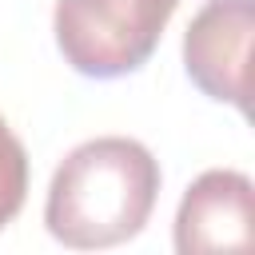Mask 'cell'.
Listing matches in <instances>:
<instances>
[{
    "label": "cell",
    "instance_id": "obj_1",
    "mask_svg": "<svg viewBox=\"0 0 255 255\" xmlns=\"http://www.w3.org/2000/svg\"><path fill=\"white\" fill-rule=\"evenodd\" d=\"M159 195V159L128 135H100L72 147L44 199L52 239L76 251L116 247L143 231Z\"/></svg>",
    "mask_w": 255,
    "mask_h": 255
},
{
    "label": "cell",
    "instance_id": "obj_2",
    "mask_svg": "<svg viewBox=\"0 0 255 255\" xmlns=\"http://www.w3.org/2000/svg\"><path fill=\"white\" fill-rule=\"evenodd\" d=\"M179 0H56L52 32L64 64L88 80L139 72Z\"/></svg>",
    "mask_w": 255,
    "mask_h": 255
},
{
    "label": "cell",
    "instance_id": "obj_3",
    "mask_svg": "<svg viewBox=\"0 0 255 255\" xmlns=\"http://www.w3.org/2000/svg\"><path fill=\"white\" fill-rule=\"evenodd\" d=\"M255 32V0H207L183 32V68L191 84L219 104L251 112L247 60Z\"/></svg>",
    "mask_w": 255,
    "mask_h": 255
},
{
    "label": "cell",
    "instance_id": "obj_4",
    "mask_svg": "<svg viewBox=\"0 0 255 255\" xmlns=\"http://www.w3.org/2000/svg\"><path fill=\"white\" fill-rule=\"evenodd\" d=\"M255 243V187L243 171L211 167L179 199L175 211V251H251Z\"/></svg>",
    "mask_w": 255,
    "mask_h": 255
},
{
    "label": "cell",
    "instance_id": "obj_5",
    "mask_svg": "<svg viewBox=\"0 0 255 255\" xmlns=\"http://www.w3.org/2000/svg\"><path fill=\"white\" fill-rule=\"evenodd\" d=\"M28 199V151L0 116V227H8Z\"/></svg>",
    "mask_w": 255,
    "mask_h": 255
}]
</instances>
